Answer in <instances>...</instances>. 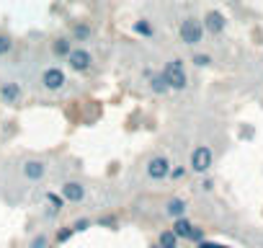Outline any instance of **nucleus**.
Listing matches in <instances>:
<instances>
[{
  "instance_id": "nucleus-1",
  "label": "nucleus",
  "mask_w": 263,
  "mask_h": 248,
  "mask_svg": "<svg viewBox=\"0 0 263 248\" xmlns=\"http://www.w3.org/2000/svg\"><path fill=\"white\" fill-rule=\"evenodd\" d=\"M163 78L168 80V88L171 91H183L189 85V75H186V67H183V60H171L165 62V67L160 70Z\"/></svg>"
},
{
  "instance_id": "nucleus-2",
  "label": "nucleus",
  "mask_w": 263,
  "mask_h": 248,
  "mask_svg": "<svg viewBox=\"0 0 263 248\" xmlns=\"http://www.w3.org/2000/svg\"><path fill=\"white\" fill-rule=\"evenodd\" d=\"M178 34H181V42L189 44V47H196L201 39H204V26L199 19H183L181 26H178Z\"/></svg>"
},
{
  "instance_id": "nucleus-3",
  "label": "nucleus",
  "mask_w": 263,
  "mask_h": 248,
  "mask_svg": "<svg viewBox=\"0 0 263 248\" xmlns=\"http://www.w3.org/2000/svg\"><path fill=\"white\" fill-rule=\"evenodd\" d=\"M65 60H67L70 70H72V73H80V75L90 73V67H93V55H90L88 49H83V47H72V52H70Z\"/></svg>"
},
{
  "instance_id": "nucleus-4",
  "label": "nucleus",
  "mask_w": 263,
  "mask_h": 248,
  "mask_svg": "<svg viewBox=\"0 0 263 248\" xmlns=\"http://www.w3.org/2000/svg\"><path fill=\"white\" fill-rule=\"evenodd\" d=\"M189 166H191L194 173H206V171L214 166V153H212V148H209V145H199V148H194Z\"/></svg>"
},
{
  "instance_id": "nucleus-5",
  "label": "nucleus",
  "mask_w": 263,
  "mask_h": 248,
  "mask_svg": "<svg viewBox=\"0 0 263 248\" xmlns=\"http://www.w3.org/2000/svg\"><path fill=\"white\" fill-rule=\"evenodd\" d=\"M65 83H67V75H65V70L57 67V65H54V67H47V70L42 73V85H44V91H49V93L62 91Z\"/></svg>"
},
{
  "instance_id": "nucleus-6",
  "label": "nucleus",
  "mask_w": 263,
  "mask_h": 248,
  "mask_svg": "<svg viewBox=\"0 0 263 248\" xmlns=\"http://www.w3.org/2000/svg\"><path fill=\"white\" fill-rule=\"evenodd\" d=\"M168 173H171V161L165 155H155V158L147 161V176L153 181H165Z\"/></svg>"
},
{
  "instance_id": "nucleus-7",
  "label": "nucleus",
  "mask_w": 263,
  "mask_h": 248,
  "mask_svg": "<svg viewBox=\"0 0 263 248\" xmlns=\"http://www.w3.org/2000/svg\"><path fill=\"white\" fill-rule=\"evenodd\" d=\"M0 98H3V103H8V106H18L21 98H24V91H21L18 83L6 80V83H0Z\"/></svg>"
},
{
  "instance_id": "nucleus-8",
  "label": "nucleus",
  "mask_w": 263,
  "mask_h": 248,
  "mask_svg": "<svg viewBox=\"0 0 263 248\" xmlns=\"http://www.w3.org/2000/svg\"><path fill=\"white\" fill-rule=\"evenodd\" d=\"M204 31H209V34H214V37H219L222 31H224V26H227V19H224V13L222 11H206V16H204Z\"/></svg>"
},
{
  "instance_id": "nucleus-9",
  "label": "nucleus",
  "mask_w": 263,
  "mask_h": 248,
  "mask_svg": "<svg viewBox=\"0 0 263 248\" xmlns=\"http://www.w3.org/2000/svg\"><path fill=\"white\" fill-rule=\"evenodd\" d=\"M60 194L65 197V202H70V204H80V202L85 199V186H83L80 181H67V184H62Z\"/></svg>"
},
{
  "instance_id": "nucleus-10",
  "label": "nucleus",
  "mask_w": 263,
  "mask_h": 248,
  "mask_svg": "<svg viewBox=\"0 0 263 248\" xmlns=\"http://www.w3.org/2000/svg\"><path fill=\"white\" fill-rule=\"evenodd\" d=\"M21 171H24V176H26L29 181H42V179L47 176V163L31 158V161H26V163L21 166Z\"/></svg>"
},
{
  "instance_id": "nucleus-11",
  "label": "nucleus",
  "mask_w": 263,
  "mask_h": 248,
  "mask_svg": "<svg viewBox=\"0 0 263 248\" xmlns=\"http://www.w3.org/2000/svg\"><path fill=\"white\" fill-rule=\"evenodd\" d=\"M90 37H93V29H90L88 21H75L72 24V29H70V39L72 42H88Z\"/></svg>"
},
{
  "instance_id": "nucleus-12",
  "label": "nucleus",
  "mask_w": 263,
  "mask_h": 248,
  "mask_svg": "<svg viewBox=\"0 0 263 248\" xmlns=\"http://www.w3.org/2000/svg\"><path fill=\"white\" fill-rule=\"evenodd\" d=\"M171 230L176 233L178 240H189V235H191V230H194V222L183 215V217H176V220H173V227H171Z\"/></svg>"
},
{
  "instance_id": "nucleus-13",
  "label": "nucleus",
  "mask_w": 263,
  "mask_h": 248,
  "mask_svg": "<svg viewBox=\"0 0 263 248\" xmlns=\"http://www.w3.org/2000/svg\"><path fill=\"white\" fill-rule=\"evenodd\" d=\"M70 52H72V39H70V37H57V39L52 42V55H54L57 60H65Z\"/></svg>"
},
{
  "instance_id": "nucleus-14",
  "label": "nucleus",
  "mask_w": 263,
  "mask_h": 248,
  "mask_svg": "<svg viewBox=\"0 0 263 248\" xmlns=\"http://www.w3.org/2000/svg\"><path fill=\"white\" fill-rule=\"evenodd\" d=\"M147 78H150V91H153L155 96H163V93L171 91V88H168V80L163 78V73H150V70H147Z\"/></svg>"
},
{
  "instance_id": "nucleus-15",
  "label": "nucleus",
  "mask_w": 263,
  "mask_h": 248,
  "mask_svg": "<svg viewBox=\"0 0 263 248\" xmlns=\"http://www.w3.org/2000/svg\"><path fill=\"white\" fill-rule=\"evenodd\" d=\"M165 215L168 217H183L186 215V202L181 199V197H173V199H168V204H165Z\"/></svg>"
},
{
  "instance_id": "nucleus-16",
  "label": "nucleus",
  "mask_w": 263,
  "mask_h": 248,
  "mask_svg": "<svg viewBox=\"0 0 263 248\" xmlns=\"http://www.w3.org/2000/svg\"><path fill=\"white\" fill-rule=\"evenodd\" d=\"M158 248H178V238L173 230H163L158 235Z\"/></svg>"
},
{
  "instance_id": "nucleus-17",
  "label": "nucleus",
  "mask_w": 263,
  "mask_h": 248,
  "mask_svg": "<svg viewBox=\"0 0 263 248\" xmlns=\"http://www.w3.org/2000/svg\"><path fill=\"white\" fill-rule=\"evenodd\" d=\"M132 29H135V34H140V37H145V39H153V37H155L153 24H150V21H145V19H142V21H137Z\"/></svg>"
},
{
  "instance_id": "nucleus-18",
  "label": "nucleus",
  "mask_w": 263,
  "mask_h": 248,
  "mask_svg": "<svg viewBox=\"0 0 263 248\" xmlns=\"http://www.w3.org/2000/svg\"><path fill=\"white\" fill-rule=\"evenodd\" d=\"M44 199H47V202L52 204V209H57V212L67 204V202H65V197H62V194H54V191H47V197H44Z\"/></svg>"
},
{
  "instance_id": "nucleus-19",
  "label": "nucleus",
  "mask_w": 263,
  "mask_h": 248,
  "mask_svg": "<svg viewBox=\"0 0 263 248\" xmlns=\"http://www.w3.org/2000/svg\"><path fill=\"white\" fill-rule=\"evenodd\" d=\"M29 248H49V238H47L44 233H39V235H34V238H31Z\"/></svg>"
},
{
  "instance_id": "nucleus-20",
  "label": "nucleus",
  "mask_w": 263,
  "mask_h": 248,
  "mask_svg": "<svg viewBox=\"0 0 263 248\" xmlns=\"http://www.w3.org/2000/svg\"><path fill=\"white\" fill-rule=\"evenodd\" d=\"M11 49H13V39H11L8 34H0V57L8 55Z\"/></svg>"
},
{
  "instance_id": "nucleus-21",
  "label": "nucleus",
  "mask_w": 263,
  "mask_h": 248,
  "mask_svg": "<svg viewBox=\"0 0 263 248\" xmlns=\"http://www.w3.org/2000/svg\"><path fill=\"white\" fill-rule=\"evenodd\" d=\"M70 227H72L75 233H85V230L90 227V220H88V217H80V220H75V222H72Z\"/></svg>"
},
{
  "instance_id": "nucleus-22",
  "label": "nucleus",
  "mask_w": 263,
  "mask_h": 248,
  "mask_svg": "<svg viewBox=\"0 0 263 248\" xmlns=\"http://www.w3.org/2000/svg\"><path fill=\"white\" fill-rule=\"evenodd\" d=\"M191 62H194L196 67H206V65H212V57H209V55H201V52H199V55H194V60H191Z\"/></svg>"
},
{
  "instance_id": "nucleus-23",
  "label": "nucleus",
  "mask_w": 263,
  "mask_h": 248,
  "mask_svg": "<svg viewBox=\"0 0 263 248\" xmlns=\"http://www.w3.org/2000/svg\"><path fill=\"white\" fill-rule=\"evenodd\" d=\"M98 225H101V227H111V230H116L119 220H116L114 215H106V217H101V220H98Z\"/></svg>"
},
{
  "instance_id": "nucleus-24",
  "label": "nucleus",
  "mask_w": 263,
  "mask_h": 248,
  "mask_svg": "<svg viewBox=\"0 0 263 248\" xmlns=\"http://www.w3.org/2000/svg\"><path fill=\"white\" fill-rule=\"evenodd\" d=\"M206 238V233H204V227H199V225H194V230H191V235H189V240L191 243H199V240H204Z\"/></svg>"
},
{
  "instance_id": "nucleus-25",
  "label": "nucleus",
  "mask_w": 263,
  "mask_h": 248,
  "mask_svg": "<svg viewBox=\"0 0 263 248\" xmlns=\"http://www.w3.org/2000/svg\"><path fill=\"white\" fill-rule=\"evenodd\" d=\"M72 235H75L72 227H62V230H57V243H67Z\"/></svg>"
},
{
  "instance_id": "nucleus-26",
  "label": "nucleus",
  "mask_w": 263,
  "mask_h": 248,
  "mask_svg": "<svg viewBox=\"0 0 263 248\" xmlns=\"http://www.w3.org/2000/svg\"><path fill=\"white\" fill-rule=\"evenodd\" d=\"M196 248H230V245H222V243H212V240H206V238H204V240H199V243H196Z\"/></svg>"
},
{
  "instance_id": "nucleus-27",
  "label": "nucleus",
  "mask_w": 263,
  "mask_h": 248,
  "mask_svg": "<svg viewBox=\"0 0 263 248\" xmlns=\"http://www.w3.org/2000/svg\"><path fill=\"white\" fill-rule=\"evenodd\" d=\"M168 176L178 181V179H183V176H186V168H183V166H176V168H171V173H168Z\"/></svg>"
},
{
  "instance_id": "nucleus-28",
  "label": "nucleus",
  "mask_w": 263,
  "mask_h": 248,
  "mask_svg": "<svg viewBox=\"0 0 263 248\" xmlns=\"http://www.w3.org/2000/svg\"><path fill=\"white\" fill-rule=\"evenodd\" d=\"M201 189H204V191H212V189H214V181H212V179H204V181H201Z\"/></svg>"
},
{
  "instance_id": "nucleus-29",
  "label": "nucleus",
  "mask_w": 263,
  "mask_h": 248,
  "mask_svg": "<svg viewBox=\"0 0 263 248\" xmlns=\"http://www.w3.org/2000/svg\"><path fill=\"white\" fill-rule=\"evenodd\" d=\"M153 248H158V243H155V245H153Z\"/></svg>"
}]
</instances>
